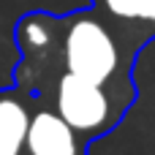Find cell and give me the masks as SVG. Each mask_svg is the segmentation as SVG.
Here are the masks:
<instances>
[{"mask_svg": "<svg viewBox=\"0 0 155 155\" xmlns=\"http://www.w3.org/2000/svg\"><path fill=\"white\" fill-rule=\"evenodd\" d=\"M33 93L19 84L0 87V155H25Z\"/></svg>", "mask_w": 155, "mask_h": 155, "instance_id": "obj_5", "label": "cell"}, {"mask_svg": "<svg viewBox=\"0 0 155 155\" xmlns=\"http://www.w3.org/2000/svg\"><path fill=\"white\" fill-rule=\"evenodd\" d=\"M87 147L90 142H84L46 101L33 95L25 155H87Z\"/></svg>", "mask_w": 155, "mask_h": 155, "instance_id": "obj_3", "label": "cell"}, {"mask_svg": "<svg viewBox=\"0 0 155 155\" xmlns=\"http://www.w3.org/2000/svg\"><path fill=\"white\" fill-rule=\"evenodd\" d=\"M22 90L46 101L90 144L95 139L106 136L109 131H114L120 125V120L125 117V112L131 109V104L123 101L109 87H104L98 82H90L84 76L68 74V71L46 74V76L30 82Z\"/></svg>", "mask_w": 155, "mask_h": 155, "instance_id": "obj_2", "label": "cell"}, {"mask_svg": "<svg viewBox=\"0 0 155 155\" xmlns=\"http://www.w3.org/2000/svg\"><path fill=\"white\" fill-rule=\"evenodd\" d=\"M90 5L134 54L155 38V0H90Z\"/></svg>", "mask_w": 155, "mask_h": 155, "instance_id": "obj_4", "label": "cell"}, {"mask_svg": "<svg viewBox=\"0 0 155 155\" xmlns=\"http://www.w3.org/2000/svg\"><path fill=\"white\" fill-rule=\"evenodd\" d=\"M14 41L19 49L14 84L19 87L46 74L68 71L109 87L131 106L139 95L134 82L139 54L120 41L93 5L71 14L30 11L16 22Z\"/></svg>", "mask_w": 155, "mask_h": 155, "instance_id": "obj_1", "label": "cell"}]
</instances>
